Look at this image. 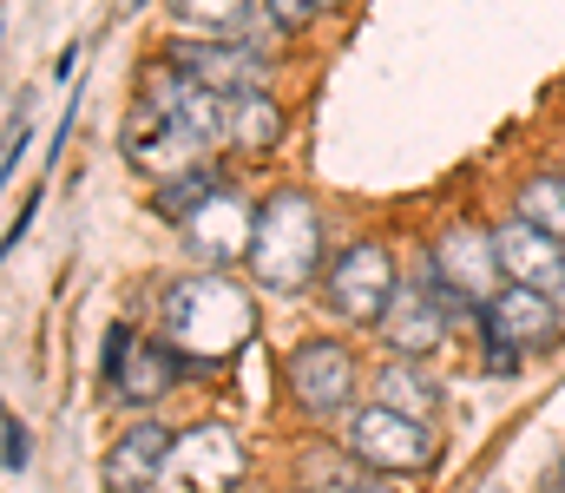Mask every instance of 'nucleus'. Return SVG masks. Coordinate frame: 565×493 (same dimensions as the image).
<instances>
[{
  "instance_id": "1",
  "label": "nucleus",
  "mask_w": 565,
  "mask_h": 493,
  "mask_svg": "<svg viewBox=\"0 0 565 493\" xmlns=\"http://www.w3.org/2000/svg\"><path fill=\"white\" fill-rule=\"evenodd\" d=\"M250 329H257V310L231 277H184L164 290V342L184 362H224L250 342Z\"/></svg>"
},
{
  "instance_id": "2",
  "label": "nucleus",
  "mask_w": 565,
  "mask_h": 493,
  "mask_svg": "<svg viewBox=\"0 0 565 493\" xmlns=\"http://www.w3.org/2000/svg\"><path fill=\"white\" fill-rule=\"evenodd\" d=\"M322 264V211L309 191H270L257 211V244H250V277L264 290L296 297Z\"/></svg>"
},
{
  "instance_id": "3",
  "label": "nucleus",
  "mask_w": 565,
  "mask_h": 493,
  "mask_svg": "<svg viewBox=\"0 0 565 493\" xmlns=\"http://www.w3.org/2000/svg\"><path fill=\"white\" fill-rule=\"evenodd\" d=\"M415 277H422L427 290L460 317V310H473V303H493L507 270H500V244H493V231H480V224H454V231L434 237V250L415 264Z\"/></svg>"
},
{
  "instance_id": "4",
  "label": "nucleus",
  "mask_w": 565,
  "mask_h": 493,
  "mask_svg": "<svg viewBox=\"0 0 565 493\" xmlns=\"http://www.w3.org/2000/svg\"><path fill=\"white\" fill-rule=\"evenodd\" d=\"M559 303L546 290H526V283H507L493 303H487V368L513 375L526 349H546L559 342Z\"/></svg>"
},
{
  "instance_id": "5",
  "label": "nucleus",
  "mask_w": 565,
  "mask_h": 493,
  "mask_svg": "<svg viewBox=\"0 0 565 493\" xmlns=\"http://www.w3.org/2000/svg\"><path fill=\"white\" fill-rule=\"evenodd\" d=\"M395 290H402V277H395V257L382 244H349L329 270V310L355 329H382Z\"/></svg>"
},
{
  "instance_id": "6",
  "label": "nucleus",
  "mask_w": 565,
  "mask_h": 493,
  "mask_svg": "<svg viewBox=\"0 0 565 493\" xmlns=\"http://www.w3.org/2000/svg\"><path fill=\"white\" fill-rule=\"evenodd\" d=\"M349 454L362 468H375V474H422V468H434L427 428L408 421V415H395V408H382V401L349 421Z\"/></svg>"
},
{
  "instance_id": "7",
  "label": "nucleus",
  "mask_w": 565,
  "mask_h": 493,
  "mask_svg": "<svg viewBox=\"0 0 565 493\" xmlns=\"http://www.w3.org/2000/svg\"><path fill=\"white\" fill-rule=\"evenodd\" d=\"M178 493H237L244 481V441L231 435V428H191V435H178V448H171V468H164Z\"/></svg>"
},
{
  "instance_id": "8",
  "label": "nucleus",
  "mask_w": 565,
  "mask_h": 493,
  "mask_svg": "<svg viewBox=\"0 0 565 493\" xmlns=\"http://www.w3.org/2000/svg\"><path fill=\"white\" fill-rule=\"evenodd\" d=\"M178 231H184V250H191L198 264H237V257H250V244H257V211H250L237 191H211Z\"/></svg>"
},
{
  "instance_id": "9",
  "label": "nucleus",
  "mask_w": 565,
  "mask_h": 493,
  "mask_svg": "<svg viewBox=\"0 0 565 493\" xmlns=\"http://www.w3.org/2000/svg\"><path fill=\"white\" fill-rule=\"evenodd\" d=\"M171 60L217 99H244V93H264V60L237 40H178Z\"/></svg>"
},
{
  "instance_id": "10",
  "label": "nucleus",
  "mask_w": 565,
  "mask_h": 493,
  "mask_svg": "<svg viewBox=\"0 0 565 493\" xmlns=\"http://www.w3.org/2000/svg\"><path fill=\"white\" fill-rule=\"evenodd\" d=\"M289 395H296V408H309V415L349 408V395H355V362H349V349H342V342H302V349L289 355Z\"/></svg>"
},
{
  "instance_id": "11",
  "label": "nucleus",
  "mask_w": 565,
  "mask_h": 493,
  "mask_svg": "<svg viewBox=\"0 0 565 493\" xmlns=\"http://www.w3.org/2000/svg\"><path fill=\"white\" fill-rule=\"evenodd\" d=\"M493 244H500V270H507V283H526V290H546V297L565 283V237L540 231V224H526V217H513V224L493 231Z\"/></svg>"
},
{
  "instance_id": "12",
  "label": "nucleus",
  "mask_w": 565,
  "mask_h": 493,
  "mask_svg": "<svg viewBox=\"0 0 565 493\" xmlns=\"http://www.w3.org/2000/svg\"><path fill=\"white\" fill-rule=\"evenodd\" d=\"M447 303L427 290L422 277H408L402 290H395V303H388V317H382V342L395 349V355H408V362H422L427 349H440V335H447Z\"/></svg>"
},
{
  "instance_id": "13",
  "label": "nucleus",
  "mask_w": 565,
  "mask_h": 493,
  "mask_svg": "<svg viewBox=\"0 0 565 493\" xmlns=\"http://www.w3.org/2000/svg\"><path fill=\"white\" fill-rule=\"evenodd\" d=\"M171 448L178 435H164L158 421H132L106 454V493H151L171 468Z\"/></svg>"
},
{
  "instance_id": "14",
  "label": "nucleus",
  "mask_w": 565,
  "mask_h": 493,
  "mask_svg": "<svg viewBox=\"0 0 565 493\" xmlns=\"http://www.w3.org/2000/svg\"><path fill=\"white\" fill-rule=\"evenodd\" d=\"M178 368H184V355H178L171 342L139 335V342H132V362H126V375H119L113 395H126V401H158V395L178 382Z\"/></svg>"
},
{
  "instance_id": "15",
  "label": "nucleus",
  "mask_w": 565,
  "mask_h": 493,
  "mask_svg": "<svg viewBox=\"0 0 565 493\" xmlns=\"http://www.w3.org/2000/svg\"><path fill=\"white\" fill-rule=\"evenodd\" d=\"M282 139V112L270 93H244V99H224V146L237 152H270Z\"/></svg>"
},
{
  "instance_id": "16",
  "label": "nucleus",
  "mask_w": 565,
  "mask_h": 493,
  "mask_svg": "<svg viewBox=\"0 0 565 493\" xmlns=\"http://www.w3.org/2000/svg\"><path fill=\"white\" fill-rule=\"evenodd\" d=\"M375 388H382V395H375L382 408H395V415H408V421H422V428L440 415V395H434V382H427L408 355H395V362L375 375Z\"/></svg>"
},
{
  "instance_id": "17",
  "label": "nucleus",
  "mask_w": 565,
  "mask_h": 493,
  "mask_svg": "<svg viewBox=\"0 0 565 493\" xmlns=\"http://www.w3.org/2000/svg\"><path fill=\"white\" fill-rule=\"evenodd\" d=\"M184 40H237L250 20V0H171Z\"/></svg>"
},
{
  "instance_id": "18",
  "label": "nucleus",
  "mask_w": 565,
  "mask_h": 493,
  "mask_svg": "<svg viewBox=\"0 0 565 493\" xmlns=\"http://www.w3.org/2000/svg\"><path fill=\"white\" fill-rule=\"evenodd\" d=\"M520 217L540 224V231H553V237H565V171H540V178L520 184Z\"/></svg>"
},
{
  "instance_id": "19",
  "label": "nucleus",
  "mask_w": 565,
  "mask_h": 493,
  "mask_svg": "<svg viewBox=\"0 0 565 493\" xmlns=\"http://www.w3.org/2000/svg\"><path fill=\"white\" fill-rule=\"evenodd\" d=\"M211 191H224V184H217V171L191 164V171H178V178H158V197H151V204H158L171 224H184V217H191V211H198Z\"/></svg>"
},
{
  "instance_id": "20",
  "label": "nucleus",
  "mask_w": 565,
  "mask_h": 493,
  "mask_svg": "<svg viewBox=\"0 0 565 493\" xmlns=\"http://www.w3.org/2000/svg\"><path fill=\"white\" fill-rule=\"evenodd\" d=\"M132 342H139V335L126 323L106 329V382H113V388H119V375H126V362H132Z\"/></svg>"
},
{
  "instance_id": "21",
  "label": "nucleus",
  "mask_w": 565,
  "mask_h": 493,
  "mask_svg": "<svg viewBox=\"0 0 565 493\" xmlns=\"http://www.w3.org/2000/svg\"><path fill=\"white\" fill-rule=\"evenodd\" d=\"M316 7H322V0H270V20H277L282 33H296V26H302Z\"/></svg>"
},
{
  "instance_id": "22",
  "label": "nucleus",
  "mask_w": 565,
  "mask_h": 493,
  "mask_svg": "<svg viewBox=\"0 0 565 493\" xmlns=\"http://www.w3.org/2000/svg\"><path fill=\"white\" fill-rule=\"evenodd\" d=\"M26 454H33V441H26V428L7 415V474H20V468H26Z\"/></svg>"
},
{
  "instance_id": "23",
  "label": "nucleus",
  "mask_w": 565,
  "mask_h": 493,
  "mask_svg": "<svg viewBox=\"0 0 565 493\" xmlns=\"http://www.w3.org/2000/svg\"><path fill=\"white\" fill-rule=\"evenodd\" d=\"M342 493H402V487H395V474H362V481H349Z\"/></svg>"
},
{
  "instance_id": "24",
  "label": "nucleus",
  "mask_w": 565,
  "mask_h": 493,
  "mask_svg": "<svg viewBox=\"0 0 565 493\" xmlns=\"http://www.w3.org/2000/svg\"><path fill=\"white\" fill-rule=\"evenodd\" d=\"M20 139H26V119H20V112H13V119H7V171H13V164H20Z\"/></svg>"
},
{
  "instance_id": "25",
  "label": "nucleus",
  "mask_w": 565,
  "mask_h": 493,
  "mask_svg": "<svg viewBox=\"0 0 565 493\" xmlns=\"http://www.w3.org/2000/svg\"><path fill=\"white\" fill-rule=\"evenodd\" d=\"M553 303H559V323H565V283H559V290H553Z\"/></svg>"
},
{
  "instance_id": "26",
  "label": "nucleus",
  "mask_w": 565,
  "mask_h": 493,
  "mask_svg": "<svg viewBox=\"0 0 565 493\" xmlns=\"http://www.w3.org/2000/svg\"><path fill=\"white\" fill-rule=\"evenodd\" d=\"M559 493H565V468H559Z\"/></svg>"
},
{
  "instance_id": "27",
  "label": "nucleus",
  "mask_w": 565,
  "mask_h": 493,
  "mask_svg": "<svg viewBox=\"0 0 565 493\" xmlns=\"http://www.w3.org/2000/svg\"><path fill=\"white\" fill-rule=\"evenodd\" d=\"M322 7H342V0H322Z\"/></svg>"
}]
</instances>
